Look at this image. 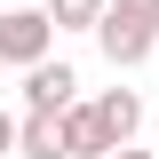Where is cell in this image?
<instances>
[{
    "label": "cell",
    "instance_id": "cell-10",
    "mask_svg": "<svg viewBox=\"0 0 159 159\" xmlns=\"http://www.w3.org/2000/svg\"><path fill=\"white\" fill-rule=\"evenodd\" d=\"M0 88H8V64H0Z\"/></svg>",
    "mask_w": 159,
    "mask_h": 159
},
{
    "label": "cell",
    "instance_id": "cell-7",
    "mask_svg": "<svg viewBox=\"0 0 159 159\" xmlns=\"http://www.w3.org/2000/svg\"><path fill=\"white\" fill-rule=\"evenodd\" d=\"M40 8L56 32H96V16H103V0H40Z\"/></svg>",
    "mask_w": 159,
    "mask_h": 159
},
{
    "label": "cell",
    "instance_id": "cell-6",
    "mask_svg": "<svg viewBox=\"0 0 159 159\" xmlns=\"http://www.w3.org/2000/svg\"><path fill=\"white\" fill-rule=\"evenodd\" d=\"M16 159H64L56 111H16Z\"/></svg>",
    "mask_w": 159,
    "mask_h": 159
},
{
    "label": "cell",
    "instance_id": "cell-5",
    "mask_svg": "<svg viewBox=\"0 0 159 159\" xmlns=\"http://www.w3.org/2000/svg\"><path fill=\"white\" fill-rule=\"evenodd\" d=\"M88 103H96V119H103L111 143H135V127H143V96L135 88H103V96H88Z\"/></svg>",
    "mask_w": 159,
    "mask_h": 159
},
{
    "label": "cell",
    "instance_id": "cell-8",
    "mask_svg": "<svg viewBox=\"0 0 159 159\" xmlns=\"http://www.w3.org/2000/svg\"><path fill=\"white\" fill-rule=\"evenodd\" d=\"M0 159H16V111L0 103Z\"/></svg>",
    "mask_w": 159,
    "mask_h": 159
},
{
    "label": "cell",
    "instance_id": "cell-3",
    "mask_svg": "<svg viewBox=\"0 0 159 159\" xmlns=\"http://www.w3.org/2000/svg\"><path fill=\"white\" fill-rule=\"evenodd\" d=\"M80 96V72L64 56H40V64H24V111H64V103Z\"/></svg>",
    "mask_w": 159,
    "mask_h": 159
},
{
    "label": "cell",
    "instance_id": "cell-1",
    "mask_svg": "<svg viewBox=\"0 0 159 159\" xmlns=\"http://www.w3.org/2000/svg\"><path fill=\"white\" fill-rule=\"evenodd\" d=\"M96 48L111 72H135V64L159 56V0H103L96 16Z\"/></svg>",
    "mask_w": 159,
    "mask_h": 159
},
{
    "label": "cell",
    "instance_id": "cell-2",
    "mask_svg": "<svg viewBox=\"0 0 159 159\" xmlns=\"http://www.w3.org/2000/svg\"><path fill=\"white\" fill-rule=\"evenodd\" d=\"M40 56H56V24H48V8H8L0 0V64L8 72H24V64H40Z\"/></svg>",
    "mask_w": 159,
    "mask_h": 159
},
{
    "label": "cell",
    "instance_id": "cell-4",
    "mask_svg": "<svg viewBox=\"0 0 159 159\" xmlns=\"http://www.w3.org/2000/svg\"><path fill=\"white\" fill-rule=\"evenodd\" d=\"M56 127H64V159H103V151H111V135H103V119H96V103H88V96L64 103Z\"/></svg>",
    "mask_w": 159,
    "mask_h": 159
},
{
    "label": "cell",
    "instance_id": "cell-9",
    "mask_svg": "<svg viewBox=\"0 0 159 159\" xmlns=\"http://www.w3.org/2000/svg\"><path fill=\"white\" fill-rule=\"evenodd\" d=\"M103 159H159V151H135V143H111Z\"/></svg>",
    "mask_w": 159,
    "mask_h": 159
}]
</instances>
